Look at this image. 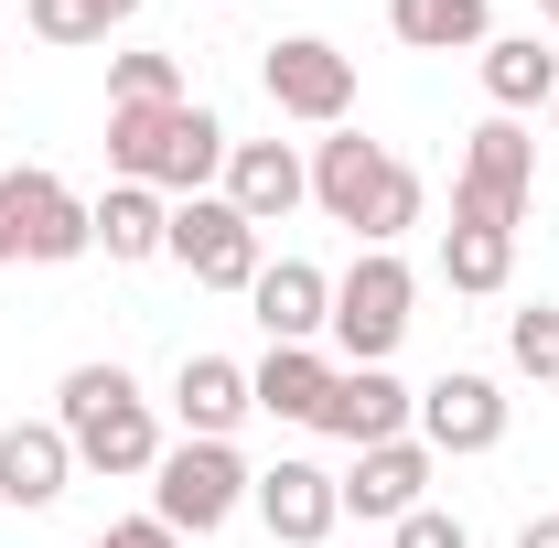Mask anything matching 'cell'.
Returning a JSON list of instances; mask_svg holds the SVG:
<instances>
[{"instance_id": "obj_27", "label": "cell", "mask_w": 559, "mask_h": 548, "mask_svg": "<svg viewBox=\"0 0 559 548\" xmlns=\"http://www.w3.org/2000/svg\"><path fill=\"white\" fill-rule=\"evenodd\" d=\"M97 548H183V538H173L162 516H119V527H108V538H97Z\"/></svg>"}, {"instance_id": "obj_7", "label": "cell", "mask_w": 559, "mask_h": 548, "mask_svg": "<svg viewBox=\"0 0 559 548\" xmlns=\"http://www.w3.org/2000/svg\"><path fill=\"white\" fill-rule=\"evenodd\" d=\"M527 183H538V140L516 130V119H485V130L463 140L452 226H495V237H516V215H527Z\"/></svg>"}, {"instance_id": "obj_22", "label": "cell", "mask_w": 559, "mask_h": 548, "mask_svg": "<svg viewBox=\"0 0 559 548\" xmlns=\"http://www.w3.org/2000/svg\"><path fill=\"white\" fill-rule=\"evenodd\" d=\"M441 279L474 290V301H495V290L516 279V237H495V226H452V237H441Z\"/></svg>"}, {"instance_id": "obj_30", "label": "cell", "mask_w": 559, "mask_h": 548, "mask_svg": "<svg viewBox=\"0 0 559 548\" xmlns=\"http://www.w3.org/2000/svg\"><path fill=\"white\" fill-rule=\"evenodd\" d=\"M549 119H559V97H549Z\"/></svg>"}, {"instance_id": "obj_19", "label": "cell", "mask_w": 559, "mask_h": 548, "mask_svg": "<svg viewBox=\"0 0 559 548\" xmlns=\"http://www.w3.org/2000/svg\"><path fill=\"white\" fill-rule=\"evenodd\" d=\"M474 65H485L495 119H527V108H549V97H559V55L538 44V33H495V44L474 55Z\"/></svg>"}, {"instance_id": "obj_1", "label": "cell", "mask_w": 559, "mask_h": 548, "mask_svg": "<svg viewBox=\"0 0 559 548\" xmlns=\"http://www.w3.org/2000/svg\"><path fill=\"white\" fill-rule=\"evenodd\" d=\"M226 119H215L205 97H162V108H108V162H119V183H151L162 205H183V194H215L226 183Z\"/></svg>"}, {"instance_id": "obj_9", "label": "cell", "mask_w": 559, "mask_h": 548, "mask_svg": "<svg viewBox=\"0 0 559 548\" xmlns=\"http://www.w3.org/2000/svg\"><path fill=\"white\" fill-rule=\"evenodd\" d=\"M162 259H183L205 290H248V279L270 270V259H259V226L226 205V194H183V205H173V237H162Z\"/></svg>"}, {"instance_id": "obj_3", "label": "cell", "mask_w": 559, "mask_h": 548, "mask_svg": "<svg viewBox=\"0 0 559 548\" xmlns=\"http://www.w3.org/2000/svg\"><path fill=\"white\" fill-rule=\"evenodd\" d=\"M312 205L334 215V226H355L366 248H399V237L419 226V172L388 151V140L334 130L323 151H312Z\"/></svg>"}, {"instance_id": "obj_18", "label": "cell", "mask_w": 559, "mask_h": 548, "mask_svg": "<svg viewBox=\"0 0 559 548\" xmlns=\"http://www.w3.org/2000/svg\"><path fill=\"white\" fill-rule=\"evenodd\" d=\"M248 301H259L270 344H323V323H334V279L312 270V259H270V270L248 279Z\"/></svg>"}, {"instance_id": "obj_12", "label": "cell", "mask_w": 559, "mask_h": 548, "mask_svg": "<svg viewBox=\"0 0 559 548\" xmlns=\"http://www.w3.org/2000/svg\"><path fill=\"white\" fill-rule=\"evenodd\" d=\"M345 484V516H366V527H399L409 505H430V441H366L355 452V474H334Z\"/></svg>"}, {"instance_id": "obj_10", "label": "cell", "mask_w": 559, "mask_h": 548, "mask_svg": "<svg viewBox=\"0 0 559 548\" xmlns=\"http://www.w3.org/2000/svg\"><path fill=\"white\" fill-rule=\"evenodd\" d=\"M419 441H430V463L452 452V463H474V452H495L506 441V388L495 377H474V366H452V377H430L419 388Z\"/></svg>"}, {"instance_id": "obj_29", "label": "cell", "mask_w": 559, "mask_h": 548, "mask_svg": "<svg viewBox=\"0 0 559 548\" xmlns=\"http://www.w3.org/2000/svg\"><path fill=\"white\" fill-rule=\"evenodd\" d=\"M538 22H559V0H538Z\"/></svg>"}, {"instance_id": "obj_26", "label": "cell", "mask_w": 559, "mask_h": 548, "mask_svg": "<svg viewBox=\"0 0 559 548\" xmlns=\"http://www.w3.org/2000/svg\"><path fill=\"white\" fill-rule=\"evenodd\" d=\"M388 548H474V538H463V516H452V505H409V516L388 527Z\"/></svg>"}, {"instance_id": "obj_28", "label": "cell", "mask_w": 559, "mask_h": 548, "mask_svg": "<svg viewBox=\"0 0 559 548\" xmlns=\"http://www.w3.org/2000/svg\"><path fill=\"white\" fill-rule=\"evenodd\" d=\"M516 548H559V516H527V527H516Z\"/></svg>"}, {"instance_id": "obj_13", "label": "cell", "mask_w": 559, "mask_h": 548, "mask_svg": "<svg viewBox=\"0 0 559 548\" xmlns=\"http://www.w3.org/2000/svg\"><path fill=\"white\" fill-rule=\"evenodd\" d=\"M226 205L248 215V226H280L290 205H312V162L290 140H237L226 151Z\"/></svg>"}, {"instance_id": "obj_21", "label": "cell", "mask_w": 559, "mask_h": 548, "mask_svg": "<svg viewBox=\"0 0 559 548\" xmlns=\"http://www.w3.org/2000/svg\"><path fill=\"white\" fill-rule=\"evenodd\" d=\"M388 33H399L409 55H485L495 11L485 0H388Z\"/></svg>"}, {"instance_id": "obj_25", "label": "cell", "mask_w": 559, "mask_h": 548, "mask_svg": "<svg viewBox=\"0 0 559 548\" xmlns=\"http://www.w3.org/2000/svg\"><path fill=\"white\" fill-rule=\"evenodd\" d=\"M162 97H183L173 55H108V108H162Z\"/></svg>"}, {"instance_id": "obj_2", "label": "cell", "mask_w": 559, "mask_h": 548, "mask_svg": "<svg viewBox=\"0 0 559 548\" xmlns=\"http://www.w3.org/2000/svg\"><path fill=\"white\" fill-rule=\"evenodd\" d=\"M55 430L75 441V474L140 484L151 463H162V419H151V398L130 388V366H66V388H55Z\"/></svg>"}, {"instance_id": "obj_4", "label": "cell", "mask_w": 559, "mask_h": 548, "mask_svg": "<svg viewBox=\"0 0 559 548\" xmlns=\"http://www.w3.org/2000/svg\"><path fill=\"white\" fill-rule=\"evenodd\" d=\"M409 301H419L409 259H399V248H366V259L334 279V323H323V334H334V366H388L399 334L419 323Z\"/></svg>"}, {"instance_id": "obj_16", "label": "cell", "mask_w": 559, "mask_h": 548, "mask_svg": "<svg viewBox=\"0 0 559 548\" xmlns=\"http://www.w3.org/2000/svg\"><path fill=\"white\" fill-rule=\"evenodd\" d=\"M248 409H259V398H248V366H237V355H183V366H173V419H183V441H237Z\"/></svg>"}, {"instance_id": "obj_5", "label": "cell", "mask_w": 559, "mask_h": 548, "mask_svg": "<svg viewBox=\"0 0 559 548\" xmlns=\"http://www.w3.org/2000/svg\"><path fill=\"white\" fill-rule=\"evenodd\" d=\"M248 463H237V441H162V463H151V516L173 527V538H215L237 505H248Z\"/></svg>"}, {"instance_id": "obj_23", "label": "cell", "mask_w": 559, "mask_h": 548, "mask_svg": "<svg viewBox=\"0 0 559 548\" xmlns=\"http://www.w3.org/2000/svg\"><path fill=\"white\" fill-rule=\"evenodd\" d=\"M22 11H33V33H44V44H66V55H75V44H108L140 0H22Z\"/></svg>"}, {"instance_id": "obj_17", "label": "cell", "mask_w": 559, "mask_h": 548, "mask_svg": "<svg viewBox=\"0 0 559 548\" xmlns=\"http://www.w3.org/2000/svg\"><path fill=\"white\" fill-rule=\"evenodd\" d=\"M334 377H345V366H334L323 344H270V355L248 366V398H259L270 419H301V430H323V398H334Z\"/></svg>"}, {"instance_id": "obj_20", "label": "cell", "mask_w": 559, "mask_h": 548, "mask_svg": "<svg viewBox=\"0 0 559 548\" xmlns=\"http://www.w3.org/2000/svg\"><path fill=\"white\" fill-rule=\"evenodd\" d=\"M86 226H97V248H108L119 270H140V259H162V237H173V205H162L151 183H108V194L86 205Z\"/></svg>"}, {"instance_id": "obj_24", "label": "cell", "mask_w": 559, "mask_h": 548, "mask_svg": "<svg viewBox=\"0 0 559 548\" xmlns=\"http://www.w3.org/2000/svg\"><path fill=\"white\" fill-rule=\"evenodd\" d=\"M506 355H516V377L559 388V301H527V312H506Z\"/></svg>"}, {"instance_id": "obj_14", "label": "cell", "mask_w": 559, "mask_h": 548, "mask_svg": "<svg viewBox=\"0 0 559 548\" xmlns=\"http://www.w3.org/2000/svg\"><path fill=\"white\" fill-rule=\"evenodd\" d=\"M409 419H419V388H399L388 366H345L334 398H323V430L355 441V452H366V441H409Z\"/></svg>"}, {"instance_id": "obj_6", "label": "cell", "mask_w": 559, "mask_h": 548, "mask_svg": "<svg viewBox=\"0 0 559 548\" xmlns=\"http://www.w3.org/2000/svg\"><path fill=\"white\" fill-rule=\"evenodd\" d=\"M97 248V226H86V194L55 183V172H0V270L11 259H33V270H66Z\"/></svg>"}, {"instance_id": "obj_8", "label": "cell", "mask_w": 559, "mask_h": 548, "mask_svg": "<svg viewBox=\"0 0 559 548\" xmlns=\"http://www.w3.org/2000/svg\"><path fill=\"white\" fill-rule=\"evenodd\" d=\"M259 86H270V108H280V119L345 130V108H355V55H345V44H323V33H290V44H270Z\"/></svg>"}, {"instance_id": "obj_11", "label": "cell", "mask_w": 559, "mask_h": 548, "mask_svg": "<svg viewBox=\"0 0 559 548\" xmlns=\"http://www.w3.org/2000/svg\"><path fill=\"white\" fill-rule=\"evenodd\" d=\"M248 505H259V527H270L280 548H323L345 527V484L323 474V463H301V452H280L270 474L248 484Z\"/></svg>"}, {"instance_id": "obj_15", "label": "cell", "mask_w": 559, "mask_h": 548, "mask_svg": "<svg viewBox=\"0 0 559 548\" xmlns=\"http://www.w3.org/2000/svg\"><path fill=\"white\" fill-rule=\"evenodd\" d=\"M66 484H75V441L55 430V419H11V430H0V505L44 516Z\"/></svg>"}]
</instances>
